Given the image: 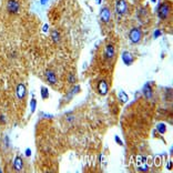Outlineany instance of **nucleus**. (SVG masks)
I'll use <instances>...</instances> for the list:
<instances>
[{
    "label": "nucleus",
    "mask_w": 173,
    "mask_h": 173,
    "mask_svg": "<svg viewBox=\"0 0 173 173\" xmlns=\"http://www.w3.org/2000/svg\"><path fill=\"white\" fill-rule=\"evenodd\" d=\"M151 1H152V2H156V0H151Z\"/></svg>",
    "instance_id": "cd10ccee"
},
{
    "label": "nucleus",
    "mask_w": 173,
    "mask_h": 173,
    "mask_svg": "<svg viewBox=\"0 0 173 173\" xmlns=\"http://www.w3.org/2000/svg\"><path fill=\"white\" fill-rule=\"evenodd\" d=\"M51 39L53 40V42H55V43H58V42L60 41L61 36H60V32H59L57 29H53V30L51 31Z\"/></svg>",
    "instance_id": "4468645a"
},
{
    "label": "nucleus",
    "mask_w": 173,
    "mask_h": 173,
    "mask_svg": "<svg viewBox=\"0 0 173 173\" xmlns=\"http://www.w3.org/2000/svg\"><path fill=\"white\" fill-rule=\"evenodd\" d=\"M101 2H102V0H96V3H97V5H101Z\"/></svg>",
    "instance_id": "bb28decb"
},
{
    "label": "nucleus",
    "mask_w": 173,
    "mask_h": 173,
    "mask_svg": "<svg viewBox=\"0 0 173 173\" xmlns=\"http://www.w3.org/2000/svg\"><path fill=\"white\" fill-rule=\"evenodd\" d=\"M100 18L101 21L104 23H108L111 19V11L108 7H102L100 10Z\"/></svg>",
    "instance_id": "423d86ee"
},
{
    "label": "nucleus",
    "mask_w": 173,
    "mask_h": 173,
    "mask_svg": "<svg viewBox=\"0 0 173 173\" xmlns=\"http://www.w3.org/2000/svg\"><path fill=\"white\" fill-rule=\"evenodd\" d=\"M48 30H49V26H48V25H45V26H43V27H42V31H43V32H45V33H46V32H48Z\"/></svg>",
    "instance_id": "393cba45"
},
{
    "label": "nucleus",
    "mask_w": 173,
    "mask_h": 173,
    "mask_svg": "<svg viewBox=\"0 0 173 173\" xmlns=\"http://www.w3.org/2000/svg\"><path fill=\"white\" fill-rule=\"evenodd\" d=\"M45 77H46L47 81L49 82L50 84H55L58 82V78H57V74L55 73V71L52 70H46L45 71Z\"/></svg>",
    "instance_id": "6e6552de"
},
{
    "label": "nucleus",
    "mask_w": 173,
    "mask_h": 173,
    "mask_svg": "<svg viewBox=\"0 0 173 173\" xmlns=\"http://www.w3.org/2000/svg\"><path fill=\"white\" fill-rule=\"evenodd\" d=\"M40 3H41L42 6H45V5L48 3V0H40Z\"/></svg>",
    "instance_id": "a878e982"
},
{
    "label": "nucleus",
    "mask_w": 173,
    "mask_h": 173,
    "mask_svg": "<svg viewBox=\"0 0 173 173\" xmlns=\"http://www.w3.org/2000/svg\"><path fill=\"white\" fill-rule=\"evenodd\" d=\"M12 166H13V170L17 171V172L22 171V169H23V160H22V158L21 156H16L15 160H13Z\"/></svg>",
    "instance_id": "9b49d317"
},
{
    "label": "nucleus",
    "mask_w": 173,
    "mask_h": 173,
    "mask_svg": "<svg viewBox=\"0 0 173 173\" xmlns=\"http://www.w3.org/2000/svg\"><path fill=\"white\" fill-rule=\"evenodd\" d=\"M81 91V87L80 85H74L72 89H71V91L68 93V96H67V100H71L72 99V97L74 94H78L79 92Z\"/></svg>",
    "instance_id": "ddd939ff"
},
{
    "label": "nucleus",
    "mask_w": 173,
    "mask_h": 173,
    "mask_svg": "<svg viewBox=\"0 0 173 173\" xmlns=\"http://www.w3.org/2000/svg\"><path fill=\"white\" fill-rule=\"evenodd\" d=\"M67 80H68V82H69L70 84H74V83H75V80H77L74 73H69L68 77H67Z\"/></svg>",
    "instance_id": "6ab92c4d"
},
{
    "label": "nucleus",
    "mask_w": 173,
    "mask_h": 173,
    "mask_svg": "<svg viewBox=\"0 0 173 173\" xmlns=\"http://www.w3.org/2000/svg\"><path fill=\"white\" fill-rule=\"evenodd\" d=\"M161 35H162V31H161L160 29H156L154 31V33H153V37H154V39H156V38H159Z\"/></svg>",
    "instance_id": "aec40b11"
},
{
    "label": "nucleus",
    "mask_w": 173,
    "mask_h": 173,
    "mask_svg": "<svg viewBox=\"0 0 173 173\" xmlns=\"http://www.w3.org/2000/svg\"><path fill=\"white\" fill-rule=\"evenodd\" d=\"M122 60H123V62H124L126 65H131L133 63V61H134V58L129 51H123L122 52Z\"/></svg>",
    "instance_id": "f8f14e48"
},
{
    "label": "nucleus",
    "mask_w": 173,
    "mask_h": 173,
    "mask_svg": "<svg viewBox=\"0 0 173 173\" xmlns=\"http://www.w3.org/2000/svg\"><path fill=\"white\" fill-rule=\"evenodd\" d=\"M98 92H99L100 96H106L109 92V83L104 79L100 80L99 83H98Z\"/></svg>",
    "instance_id": "0eeeda50"
},
{
    "label": "nucleus",
    "mask_w": 173,
    "mask_h": 173,
    "mask_svg": "<svg viewBox=\"0 0 173 173\" xmlns=\"http://www.w3.org/2000/svg\"><path fill=\"white\" fill-rule=\"evenodd\" d=\"M0 123H1V124H5V123H6V118H5L3 114L0 116Z\"/></svg>",
    "instance_id": "5701e85b"
},
{
    "label": "nucleus",
    "mask_w": 173,
    "mask_h": 173,
    "mask_svg": "<svg viewBox=\"0 0 173 173\" xmlns=\"http://www.w3.org/2000/svg\"><path fill=\"white\" fill-rule=\"evenodd\" d=\"M27 94V88L23 83H19L18 85L16 87V97L18 98L19 100H23Z\"/></svg>",
    "instance_id": "39448f33"
},
{
    "label": "nucleus",
    "mask_w": 173,
    "mask_h": 173,
    "mask_svg": "<svg viewBox=\"0 0 173 173\" xmlns=\"http://www.w3.org/2000/svg\"><path fill=\"white\" fill-rule=\"evenodd\" d=\"M114 140H116V142L118 143L119 146H123V142H122V140L120 139L119 136H116V137H114Z\"/></svg>",
    "instance_id": "412c9836"
},
{
    "label": "nucleus",
    "mask_w": 173,
    "mask_h": 173,
    "mask_svg": "<svg viewBox=\"0 0 173 173\" xmlns=\"http://www.w3.org/2000/svg\"><path fill=\"white\" fill-rule=\"evenodd\" d=\"M116 55V48L112 43H108L106 46V50H104V57L106 59H112Z\"/></svg>",
    "instance_id": "1a4fd4ad"
},
{
    "label": "nucleus",
    "mask_w": 173,
    "mask_h": 173,
    "mask_svg": "<svg viewBox=\"0 0 173 173\" xmlns=\"http://www.w3.org/2000/svg\"><path fill=\"white\" fill-rule=\"evenodd\" d=\"M6 9L10 15H17L20 11V2L18 0H7Z\"/></svg>",
    "instance_id": "f03ea898"
},
{
    "label": "nucleus",
    "mask_w": 173,
    "mask_h": 173,
    "mask_svg": "<svg viewBox=\"0 0 173 173\" xmlns=\"http://www.w3.org/2000/svg\"><path fill=\"white\" fill-rule=\"evenodd\" d=\"M116 11L119 16H124L128 12V2L126 0H118L116 3Z\"/></svg>",
    "instance_id": "20e7f679"
},
{
    "label": "nucleus",
    "mask_w": 173,
    "mask_h": 173,
    "mask_svg": "<svg viewBox=\"0 0 173 173\" xmlns=\"http://www.w3.org/2000/svg\"><path fill=\"white\" fill-rule=\"evenodd\" d=\"M156 131H158L160 134H164V133L166 132V126H165V123H163V122L158 123V124H156Z\"/></svg>",
    "instance_id": "2eb2a0df"
},
{
    "label": "nucleus",
    "mask_w": 173,
    "mask_h": 173,
    "mask_svg": "<svg viewBox=\"0 0 173 173\" xmlns=\"http://www.w3.org/2000/svg\"><path fill=\"white\" fill-rule=\"evenodd\" d=\"M142 92H143V96L146 97V99L150 100V99L153 98V90H152V87H151V84L149 82H146L144 84V87L142 89Z\"/></svg>",
    "instance_id": "9d476101"
},
{
    "label": "nucleus",
    "mask_w": 173,
    "mask_h": 173,
    "mask_svg": "<svg viewBox=\"0 0 173 173\" xmlns=\"http://www.w3.org/2000/svg\"><path fill=\"white\" fill-rule=\"evenodd\" d=\"M25 155H26L27 158H30V156H31V149H30V148L26 149V151H25Z\"/></svg>",
    "instance_id": "4be33fe9"
},
{
    "label": "nucleus",
    "mask_w": 173,
    "mask_h": 173,
    "mask_svg": "<svg viewBox=\"0 0 173 173\" xmlns=\"http://www.w3.org/2000/svg\"><path fill=\"white\" fill-rule=\"evenodd\" d=\"M40 93H41V98L45 100V99H48L49 98V89L47 88V87H41V89H40Z\"/></svg>",
    "instance_id": "dca6fc26"
},
{
    "label": "nucleus",
    "mask_w": 173,
    "mask_h": 173,
    "mask_svg": "<svg viewBox=\"0 0 173 173\" xmlns=\"http://www.w3.org/2000/svg\"><path fill=\"white\" fill-rule=\"evenodd\" d=\"M118 97H119V99H120V101H121V102H123V103H126V102L129 101V97H128V94L124 91L119 92Z\"/></svg>",
    "instance_id": "f3484780"
},
{
    "label": "nucleus",
    "mask_w": 173,
    "mask_h": 173,
    "mask_svg": "<svg viewBox=\"0 0 173 173\" xmlns=\"http://www.w3.org/2000/svg\"><path fill=\"white\" fill-rule=\"evenodd\" d=\"M171 3L165 1L159 5V8H158V16L161 20H166L169 18L170 13H171Z\"/></svg>",
    "instance_id": "f257e3e1"
},
{
    "label": "nucleus",
    "mask_w": 173,
    "mask_h": 173,
    "mask_svg": "<svg viewBox=\"0 0 173 173\" xmlns=\"http://www.w3.org/2000/svg\"><path fill=\"white\" fill-rule=\"evenodd\" d=\"M36 108H37V100H36V98H32V99L30 100V112L33 113V112L36 111Z\"/></svg>",
    "instance_id": "a211bd4d"
},
{
    "label": "nucleus",
    "mask_w": 173,
    "mask_h": 173,
    "mask_svg": "<svg viewBox=\"0 0 173 173\" xmlns=\"http://www.w3.org/2000/svg\"><path fill=\"white\" fill-rule=\"evenodd\" d=\"M141 38H142V32H141L140 28H133L130 30L129 39L132 43H139L141 41Z\"/></svg>",
    "instance_id": "7ed1b4c3"
},
{
    "label": "nucleus",
    "mask_w": 173,
    "mask_h": 173,
    "mask_svg": "<svg viewBox=\"0 0 173 173\" xmlns=\"http://www.w3.org/2000/svg\"><path fill=\"white\" fill-rule=\"evenodd\" d=\"M166 169H168V170H172V161H169V162H168Z\"/></svg>",
    "instance_id": "b1692460"
}]
</instances>
